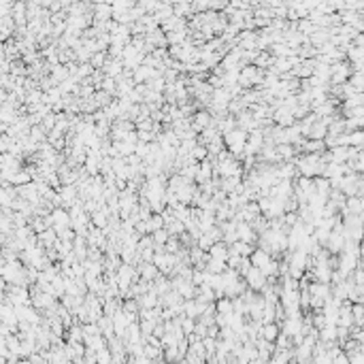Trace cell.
I'll use <instances>...</instances> for the list:
<instances>
[{"instance_id": "cell-23", "label": "cell", "mask_w": 364, "mask_h": 364, "mask_svg": "<svg viewBox=\"0 0 364 364\" xmlns=\"http://www.w3.org/2000/svg\"><path fill=\"white\" fill-rule=\"evenodd\" d=\"M51 77L55 79V83H58V85H60L62 81H64V79H68V77H70V70H68V64H62V62H60V64H55V66L51 68Z\"/></svg>"}, {"instance_id": "cell-30", "label": "cell", "mask_w": 364, "mask_h": 364, "mask_svg": "<svg viewBox=\"0 0 364 364\" xmlns=\"http://www.w3.org/2000/svg\"><path fill=\"white\" fill-rule=\"evenodd\" d=\"M350 145L364 149V130H352L350 132Z\"/></svg>"}, {"instance_id": "cell-31", "label": "cell", "mask_w": 364, "mask_h": 364, "mask_svg": "<svg viewBox=\"0 0 364 364\" xmlns=\"http://www.w3.org/2000/svg\"><path fill=\"white\" fill-rule=\"evenodd\" d=\"M189 156H192L196 162H202L204 158H209V149H207V145L198 143V145H196V147L192 149V152H189Z\"/></svg>"}, {"instance_id": "cell-22", "label": "cell", "mask_w": 364, "mask_h": 364, "mask_svg": "<svg viewBox=\"0 0 364 364\" xmlns=\"http://www.w3.org/2000/svg\"><path fill=\"white\" fill-rule=\"evenodd\" d=\"M249 258H251V262H254V266L262 268V266H264V264H266V262H268V260H271L273 256L268 254L266 249H262V247H256V251H254V254H251Z\"/></svg>"}, {"instance_id": "cell-20", "label": "cell", "mask_w": 364, "mask_h": 364, "mask_svg": "<svg viewBox=\"0 0 364 364\" xmlns=\"http://www.w3.org/2000/svg\"><path fill=\"white\" fill-rule=\"evenodd\" d=\"M277 152H279V158H281L283 162L294 160V158H296V147H294V143H279V145H277Z\"/></svg>"}, {"instance_id": "cell-40", "label": "cell", "mask_w": 364, "mask_h": 364, "mask_svg": "<svg viewBox=\"0 0 364 364\" xmlns=\"http://www.w3.org/2000/svg\"><path fill=\"white\" fill-rule=\"evenodd\" d=\"M209 2H211V0H192V4H194V11H196V13L209 11Z\"/></svg>"}, {"instance_id": "cell-21", "label": "cell", "mask_w": 364, "mask_h": 364, "mask_svg": "<svg viewBox=\"0 0 364 364\" xmlns=\"http://www.w3.org/2000/svg\"><path fill=\"white\" fill-rule=\"evenodd\" d=\"M215 307H217V313H224V315H232L234 313V303L230 296H221L215 300Z\"/></svg>"}, {"instance_id": "cell-29", "label": "cell", "mask_w": 364, "mask_h": 364, "mask_svg": "<svg viewBox=\"0 0 364 364\" xmlns=\"http://www.w3.org/2000/svg\"><path fill=\"white\" fill-rule=\"evenodd\" d=\"M298 30L303 34H307V36H311L315 30H318V26H315V23L309 19V17H305V19H298Z\"/></svg>"}, {"instance_id": "cell-10", "label": "cell", "mask_w": 364, "mask_h": 364, "mask_svg": "<svg viewBox=\"0 0 364 364\" xmlns=\"http://www.w3.org/2000/svg\"><path fill=\"white\" fill-rule=\"evenodd\" d=\"M105 75H109V77H120L124 70H126V66H124V58H111L109 55V60H107V64H105Z\"/></svg>"}, {"instance_id": "cell-41", "label": "cell", "mask_w": 364, "mask_h": 364, "mask_svg": "<svg viewBox=\"0 0 364 364\" xmlns=\"http://www.w3.org/2000/svg\"><path fill=\"white\" fill-rule=\"evenodd\" d=\"M209 9H211V11H224V9H226V2H224V0H211V2H209Z\"/></svg>"}, {"instance_id": "cell-6", "label": "cell", "mask_w": 364, "mask_h": 364, "mask_svg": "<svg viewBox=\"0 0 364 364\" xmlns=\"http://www.w3.org/2000/svg\"><path fill=\"white\" fill-rule=\"evenodd\" d=\"M211 122H213V115L209 113L207 109H198L196 113L192 115V128L196 130V132H202L207 126H211Z\"/></svg>"}, {"instance_id": "cell-33", "label": "cell", "mask_w": 364, "mask_h": 364, "mask_svg": "<svg viewBox=\"0 0 364 364\" xmlns=\"http://www.w3.org/2000/svg\"><path fill=\"white\" fill-rule=\"evenodd\" d=\"M164 360H183L181 358V352H179V345H166L164 347Z\"/></svg>"}, {"instance_id": "cell-38", "label": "cell", "mask_w": 364, "mask_h": 364, "mask_svg": "<svg viewBox=\"0 0 364 364\" xmlns=\"http://www.w3.org/2000/svg\"><path fill=\"white\" fill-rule=\"evenodd\" d=\"M226 262H228V268H234V271H239V266H241V262H243V256H239V254H230Z\"/></svg>"}, {"instance_id": "cell-2", "label": "cell", "mask_w": 364, "mask_h": 364, "mask_svg": "<svg viewBox=\"0 0 364 364\" xmlns=\"http://www.w3.org/2000/svg\"><path fill=\"white\" fill-rule=\"evenodd\" d=\"M247 139H249V132L243 130L236 126L234 130H230L228 134H224V141H226V147L228 152L236 158H243L245 156V145H247Z\"/></svg>"}, {"instance_id": "cell-37", "label": "cell", "mask_w": 364, "mask_h": 364, "mask_svg": "<svg viewBox=\"0 0 364 364\" xmlns=\"http://www.w3.org/2000/svg\"><path fill=\"white\" fill-rule=\"evenodd\" d=\"M113 362V352L105 347V350H98V364H109Z\"/></svg>"}, {"instance_id": "cell-27", "label": "cell", "mask_w": 364, "mask_h": 364, "mask_svg": "<svg viewBox=\"0 0 364 364\" xmlns=\"http://www.w3.org/2000/svg\"><path fill=\"white\" fill-rule=\"evenodd\" d=\"M226 268H228V262H226V260L209 258V262H207V271H211V273H224Z\"/></svg>"}, {"instance_id": "cell-3", "label": "cell", "mask_w": 364, "mask_h": 364, "mask_svg": "<svg viewBox=\"0 0 364 364\" xmlns=\"http://www.w3.org/2000/svg\"><path fill=\"white\" fill-rule=\"evenodd\" d=\"M352 75H354V66L347 60L332 62V77H330V83L332 85H343V83H347Z\"/></svg>"}, {"instance_id": "cell-5", "label": "cell", "mask_w": 364, "mask_h": 364, "mask_svg": "<svg viewBox=\"0 0 364 364\" xmlns=\"http://www.w3.org/2000/svg\"><path fill=\"white\" fill-rule=\"evenodd\" d=\"M113 19V4L111 2H100L94 4V23L92 26H102L105 21Z\"/></svg>"}, {"instance_id": "cell-1", "label": "cell", "mask_w": 364, "mask_h": 364, "mask_svg": "<svg viewBox=\"0 0 364 364\" xmlns=\"http://www.w3.org/2000/svg\"><path fill=\"white\" fill-rule=\"evenodd\" d=\"M294 164L300 175L305 177H318V175H324V169H326V160L322 158V154H303L294 158Z\"/></svg>"}, {"instance_id": "cell-42", "label": "cell", "mask_w": 364, "mask_h": 364, "mask_svg": "<svg viewBox=\"0 0 364 364\" xmlns=\"http://www.w3.org/2000/svg\"><path fill=\"white\" fill-rule=\"evenodd\" d=\"M26 2H38V4H41V0H26Z\"/></svg>"}, {"instance_id": "cell-18", "label": "cell", "mask_w": 364, "mask_h": 364, "mask_svg": "<svg viewBox=\"0 0 364 364\" xmlns=\"http://www.w3.org/2000/svg\"><path fill=\"white\" fill-rule=\"evenodd\" d=\"M38 241H41V245H45V247H51V245H55L60 241L58 230H55V228H47V230H43L38 234Z\"/></svg>"}, {"instance_id": "cell-8", "label": "cell", "mask_w": 364, "mask_h": 364, "mask_svg": "<svg viewBox=\"0 0 364 364\" xmlns=\"http://www.w3.org/2000/svg\"><path fill=\"white\" fill-rule=\"evenodd\" d=\"M241 47L243 49H258V38H260V32L258 30H241Z\"/></svg>"}, {"instance_id": "cell-26", "label": "cell", "mask_w": 364, "mask_h": 364, "mask_svg": "<svg viewBox=\"0 0 364 364\" xmlns=\"http://www.w3.org/2000/svg\"><path fill=\"white\" fill-rule=\"evenodd\" d=\"M107 60H109V51H96L92 55V66L96 68V70H102L105 68V64H107Z\"/></svg>"}, {"instance_id": "cell-12", "label": "cell", "mask_w": 364, "mask_h": 364, "mask_svg": "<svg viewBox=\"0 0 364 364\" xmlns=\"http://www.w3.org/2000/svg\"><path fill=\"white\" fill-rule=\"evenodd\" d=\"M281 335V324L271 322V324H262V330H260V337L266 339V341H277V337Z\"/></svg>"}, {"instance_id": "cell-36", "label": "cell", "mask_w": 364, "mask_h": 364, "mask_svg": "<svg viewBox=\"0 0 364 364\" xmlns=\"http://www.w3.org/2000/svg\"><path fill=\"white\" fill-rule=\"evenodd\" d=\"M213 243H217V241H213V236H211L209 232H202V236L198 239V245H200L204 251H209V249L213 247Z\"/></svg>"}, {"instance_id": "cell-39", "label": "cell", "mask_w": 364, "mask_h": 364, "mask_svg": "<svg viewBox=\"0 0 364 364\" xmlns=\"http://www.w3.org/2000/svg\"><path fill=\"white\" fill-rule=\"evenodd\" d=\"M156 324L158 322H154V320H141V330H143V335H152Z\"/></svg>"}, {"instance_id": "cell-28", "label": "cell", "mask_w": 364, "mask_h": 364, "mask_svg": "<svg viewBox=\"0 0 364 364\" xmlns=\"http://www.w3.org/2000/svg\"><path fill=\"white\" fill-rule=\"evenodd\" d=\"M147 224H149V232H154V230H158V228L166 226V219H164L162 213H154V215L147 219Z\"/></svg>"}, {"instance_id": "cell-34", "label": "cell", "mask_w": 364, "mask_h": 364, "mask_svg": "<svg viewBox=\"0 0 364 364\" xmlns=\"http://www.w3.org/2000/svg\"><path fill=\"white\" fill-rule=\"evenodd\" d=\"M352 311H354V322L358 326H364V303H354Z\"/></svg>"}, {"instance_id": "cell-15", "label": "cell", "mask_w": 364, "mask_h": 364, "mask_svg": "<svg viewBox=\"0 0 364 364\" xmlns=\"http://www.w3.org/2000/svg\"><path fill=\"white\" fill-rule=\"evenodd\" d=\"M139 273H141V279L154 281L156 277L160 275V268H158L154 262H139Z\"/></svg>"}, {"instance_id": "cell-9", "label": "cell", "mask_w": 364, "mask_h": 364, "mask_svg": "<svg viewBox=\"0 0 364 364\" xmlns=\"http://www.w3.org/2000/svg\"><path fill=\"white\" fill-rule=\"evenodd\" d=\"M273 120H275V124L277 126H283V128H286V126H292L296 122V117H294V113H292V109H286V107H279L273 113Z\"/></svg>"}, {"instance_id": "cell-14", "label": "cell", "mask_w": 364, "mask_h": 364, "mask_svg": "<svg viewBox=\"0 0 364 364\" xmlns=\"http://www.w3.org/2000/svg\"><path fill=\"white\" fill-rule=\"evenodd\" d=\"M187 26V19L185 17H179V15H171L169 19H164L160 23V28L164 32H173V30H179V28H185Z\"/></svg>"}, {"instance_id": "cell-19", "label": "cell", "mask_w": 364, "mask_h": 364, "mask_svg": "<svg viewBox=\"0 0 364 364\" xmlns=\"http://www.w3.org/2000/svg\"><path fill=\"white\" fill-rule=\"evenodd\" d=\"M275 60H277V55H273L268 49H262L258 53V58H256V66H260V68H273Z\"/></svg>"}, {"instance_id": "cell-13", "label": "cell", "mask_w": 364, "mask_h": 364, "mask_svg": "<svg viewBox=\"0 0 364 364\" xmlns=\"http://www.w3.org/2000/svg\"><path fill=\"white\" fill-rule=\"evenodd\" d=\"M183 300H185V298L179 294V290L171 288L169 292H166V294L160 296V305H162V307H177V305L183 303Z\"/></svg>"}, {"instance_id": "cell-11", "label": "cell", "mask_w": 364, "mask_h": 364, "mask_svg": "<svg viewBox=\"0 0 364 364\" xmlns=\"http://www.w3.org/2000/svg\"><path fill=\"white\" fill-rule=\"evenodd\" d=\"M60 196H62V200H64V207L70 209L77 202V198H79V187L77 185H62L60 187Z\"/></svg>"}, {"instance_id": "cell-35", "label": "cell", "mask_w": 364, "mask_h": 364, "mask_svg": "<svg viewBox=\"0 0 364 364\" xmlns=\"http://www.w3.org/2000/svg\"><path fill=\"white\" fill-rule=\"evenodd\" d=\"M124 49H126L124 43H111L109 45V55L111 58H124Z\"/></svg>"}, {"instance_id": "cell-7", "label": "cell", "mask_w": 364, "mask_h": 364, "mask_svg": "<svg viewBox=\"0 0 364 364\" xmlns=\"http://www.w3.org/2000/svg\"><path fill=\"white\" fill-rule=\"evenodd\" d=\"M345 234L343 232H337V230H332V234H330V239H328V243H326V249L330 251V254H335V256H341V251H343V247H345Z\"/></svg>"}, {"instance_id": "cell-25", "label": "cell", "mask_w": 364, "mask_h": 364, "mask_svg": "<svg viewBox=\"0 0 364 364\" xmlns=\"http://www.w3.org/2000/svg\"><path fill=\"white\" fill-rule=\"evenodd\" d=\"M234 96L230 94V90L228 88H215L213 90V98L211 100H215V102H219V105H228Z\"/></svg>"}, {"instance_id": "cell-4", "label": "cell", "mask_w": 364, "mask_h": 364, "mask_svg": "<svg viewBox=\"0 0 364 364\" xmlns=\"http://www.w3.org/2000/svg\"><path fill=\"white\" fill-rule=\"evenodd\" d=\"M245 279H247V286L254 292H262L268 283V277L262 273V268H258V266H251V271L245 275Z\"/></svg>"}, {"instance_id": "cell-16", "label": "cell", "mask_w": 364, "mask_h": 364, "mask_svg": "<svg viewBox=\"0 0 364 364\" xmlns=\"http://www.w3.org/2000/svg\"><path fill=\"white\" fill-rule=\"evenodd\" d=\"M209 256L211 258H217V260H228V256H230V245H228L226 241L213 243V247L209 249Z\"/></svg>"}, {"instance_id": "cell-17", "label": "cell", "mask_w": 364, "mask_h": 364, "mask_svg": "<svg viewBox=\"0 0 364 364\" xmlns=\"http://www.w3.org/2000/svg\"><path fill=\"white\" fill-rule=\"evenodd\" d=\"M219 134H221V132L217 130V126H213V124H211V126H207V128H204V130L198 134V143L209 145L211 141H215V139L219 137Z\"/></svg>"}, {"instance_id": "cell-32", "label": "cell", "mask_w": 364, "mask_h": 364, "mask_svg": "<svg viewBox=\"0 0 364 364\" xmlns=\"http://www.w3.org/2000/svg\"><path fill=\"white\" fill-rule=\"evenodd\" d=\"M152 236H154V243L156 245H166V241L171 239V232L166 230V226H164V228H158V230H154Z\"/></svg>"}, {"instance_id": "cell-24", "label": "cell", "mask_w": 364, "mask_h": 364, "mask_svg": "<svg viewBox=\"0 0 364 364\" xmlns=\"http://www.w3.org/2000/svg\"><path fill=\"white\" fill-rule=\"evenodd\" d=\"M166 230H169L173 236H181L183 234L187 228H185V221H181V219H177V217H173L171 221H166Z\"/></svg>"}]
</instances>
